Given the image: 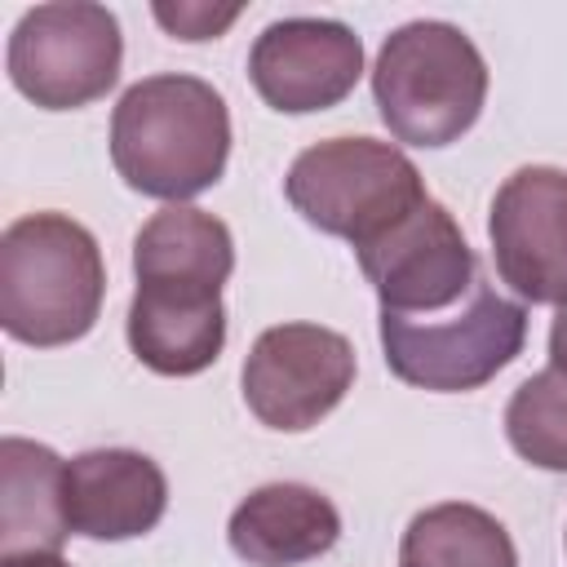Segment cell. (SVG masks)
<instances>
[{"instance_id":"obj_1","label":"cell","mask_w":567,"mask_h":567,"mask_svg":"<svg viewBox=\"0 0 567 567\" xmlns=\"http://www.w3.org/2000/svg\"><path fill=\"white\" fill-rule=\"evenodd\" d=\"M235 270L230 226L204 208L168 204L133 239L137 292L128 301V350L159 377H195L226 346L221 284Z\"/></svg>"},{"instance_id":"obj_2","label":"cell","mask_w":567,"mask_h":567,"mask_svg":"<svg viewBox=\"0 0 567 567\" xmlns=\"http://www.w3.org/2000/svg\"><path fill=\"white\" fill-rule=\"evenodd\" d=\"M226 159L230 111L199 75H146L128 84L111 111V164L151 199L186 204L204 195L226 173Z\"/></svg>"},{"instance_id":"obj_3","label":"cell","mask_w":567,"mask_h":567,"mask_svg":"<svg viewBox=\"0 0 567 567\" xmlns=\"http://www.w3.org/2000/svg\"><path fill=\"white\" fill-rule=\"evenodd\" d=\"M106 297L97 239L66 213H27L0 235V323L22 346L80 341Z\"/></svg>"},{"instance_id":"obj_4","label":"cell","mask_w":567,"mask_h":567,"mask_svg":"<svg viewBox=\"0 0 567 567\" xmlns=\"http://www.w3.org/2000/svg\"><path fill=\"white\" fill-rule=\"evenodd\" d=\"M372 97L394 142L452 146L487 102V62L452 22H408L385 35L372 66Z\"/></svg>"},{"instance_id":"obj_5","label":"cell","mask_w":567,"mask_h":567,"mask_svg":"<svg viewBox=\"0 0 567 567\" xmlns=\"http://www.w3.org/2000/svg\"><path fill=\"white\" fill-rule=\"evenodd\" d=\"M385 368L434 394H465L509 368L527 341V310L501 297L483 275L456 315H390L381 310Z\"/></svg>"},{"instance_id":"obj_6","label":"cell","mask_w":567,"mask_h":567,"mask_svg":"<svg viewBox=\"0 0 567 567\" xmlns=\"http://www.w3.org/2000/svg\"><path fill=\"white\" fill-rule=\"evenodd\" d=\"M284 195L315 230L359 248L412 213L425 199V182L394 142L328 137L292 159Z\"/></svg>"},{"instance_id":"obj_7","label":"cell","mask_w":567,"mask_h":567,"mask_svg":"<svg viewBox=\"0 0 567 567\" xmlns=\"http://www.w3.org/2000/svg\"><path fill=\"white\" fill-rule=\"evenodd\" d=\"M124 35L106 4H35L9 35V80L44 111H75L106 97L120 80Z\"/></svg>"},{"instance_id":"obj_8","label":"cell","mask_w":567,"mask_h":567,"mask_svg":"<svg viewBox=\"0 0 567 567\" xmlns=\"http://www.w3.org/2000/svg\"><path fill=\"white\" fill-rule=\"evenodd\" d=\"M363 279L390 315H439L470 297L478 257L439 199H421L390 230L354 248Z\"/></svg>"},{"instance_id":"obj_9","label":"cell","mask_w":567,"mask_h":567,"mask_svg":"<svg viewBox=\"0 0 567 567\" xmlns=\"http://www.w3.org/2000/svg\"><path fill=\"white\" fill-rule=\"evenodd\" d=\"M239 385L261 425L310 430L354 385V346L323 323H275L252 341Z\"/></svg>"},{"instance_id":"obj_10","label":"cell","mask_w":567,"mask_h":567,"mask_svg":"<svg viewBox=\"0 0 567 567\" xmlns=\"http://www.w3.org/2000/svg\"><path fill=\"white\" fill-rule=\"evenodd\" d=\"M487 239L496 275L532 306L567 301V168L523 164L492 199Z\"/></svg>"},{"instance_id":"obj_11","label":"cell","mask_w":567,"mask_h":567,"mask_svg":"<svg viewBox=\"0 0 567 567\" xmlns=\"http://www.w3.org/2000/svg\"><path fill=\"white\" fill-rule=\"evenodd\" d=\"M363 75V40L337 18H279L248 53V80L270 111L310 115L346 102Z\"/></svg>"},{"instance_id":"obj_12","label":"cell","mask_w":567,"mask_h":567,"mask_svg":"<svg viewBox=\"0 0 567 567\" xmlns=\"http://www.w3.org/2000/svg\"><path fill=\"white\" fill-rule=\"evenodd\" d=\"M168 509L164 470L133 447H93L66 461V518L89 540L146 536Z\"/></svg>"},{"instance_id":"obj_13","label":"cell","mask_w":567,"mask_h":567,"mask_svg":"<svg viewBox=\"0 0 567 567\" xmlns=\"http://www.w3.org/2000/svg\"><path fill=\"white\" fill-rule=\"evenodd\" d=\"M226 540L252 567H297L341 540V514L319 487L266 483L235 505Z\"/></svg>"},{"instance_id":"obj_14","label":"cell","mask_w":567,"mask_h":567,"mask_svg":"<svg viewBox=\"0 0 567 567\" xmlns=\"http://www.w3.org/2000/svg\"><path fill=\"white\" fill-rule=\"evenodd\" d=\"M66 536V461L44 443L0 439V558L58 554Z\"/></svg>"},{"instance_id":"obj_15","label":"cell","mask_w":567,"mask_h":567,"mask_svg":"<svg viewBox=\"0 0 567 567\" xmlns=\"http://www.w3.org/2000/svg\"><path fill=\"white\" fill-rule=\"evenodd\" d=\"M399 567H518V549L505 523L487 509L443 501L408 523L399 540Z\"/></svg>"},{"instance_id":"obj_16","label":"cell","mask_w":567,"mask_h":567,"mask_svg":"<svg viewBox=\"0 0 567 567\" xmlns=\"http://www.w3.org/2000/svg\"><path fill=\"white\" fill-rule=\"evenodd\" d=\"M505 439L527 465L567 474V377L558 368L527 377L509 394Z\"/></svg>"},{"instance_id":"obj_17","label":"cell","mask_w":567,"mask_h":567,"mask_svg":"<svg viewBox=\"0 0 567 567\" xmlns=\"http://www.w3.org/2000/svg\"><path fill=\"white\" fill-rule=\"evenodd\" d=\"M244 13V4H155V18L168 35L177 40H217L235 18Z\"/></svg>"},{"instance_id":"obj_18","label":"cell","mask_w":567,"mask_h":567,"mask_svg":"<svg viewBox=\"0 0 567 567\" xmlns=\"http://www.w3.org/2000/svg\"><path fill=\"white\" fill-rule=\"evenodd\" d=\"M549 363L567 377V301L558 306V315H554V323H549Z\"/></svg>"},{"instance_id":"obj_19","label":"cell","mask_w":567,"mask_h":567,"mask_svg":"<svg viewBox=\"0 0 567 567\" xmlns=\"http://www.w3.org/2000/svg\"><path fill=\"white\" fill-rule=\"evenodd\" d=\"M0 567H71L62 554H13V558H0Z\"/></svg>"}]
</instances>
